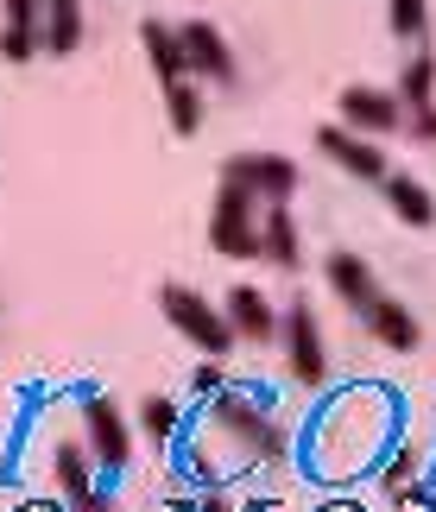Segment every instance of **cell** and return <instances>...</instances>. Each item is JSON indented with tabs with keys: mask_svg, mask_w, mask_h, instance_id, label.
I'll use <instances>...</instances> for the list:
<instances>
[{
	"mask_svg": "<svg viewBox=\"0 0 436 512\" xmlns=\"http://www.w3.org/2000/svg\"><path fill=\"white\" fill-rule=\"evenodd\" d=\"M380 392H342L323 424H316V468L323 475H348V468H361L354 456H373L380 449Z\"/></svg>",
	"mask_w": 436,
	"mask_h": 512,
	"instance_id": "obj_1",
	"label": "cell"
},
{
	"mask_svg": "<svg viewBox=\"0 0 436 512\" xmlns=\"http://www.w3.org/2000/svg\"><path fill=\"white\" fill-rule=\"evenodd\" d=\"M260 196L247 184L222 177V196H215V215H209V247L222 260H260Z\"/></svg>",
	"mask_w": 436,
	"mask_h": 512,
	"instance_id": "obj_2",
	"label": "cell"
},
{
	"mask_svg": "<svg viewBox=\"0 0 436 512\" xmlns=\"http://www.w3.org/2000/svg\"><path fill=\"white\" fill-rule=\"evenodd\" d=\"M158 310H165V323L177 329L184 342H196L209 354V361H222V354L234 348V329H228V317L215 310L203 291H190V285H165L158 291Z\"/></svg>",
	"mask_w": 436,
	"mask_h": 512,
	"instance_id": "obj_3",
	"label": "cell"
},
{
	"mask_svg": "<svg viewBox=\"0 0 436 512\" xmlns=\"http://www.w3.org/2000/svg\"><path fill=\"white\" fill-rule=\"evenodd\" d=\"M279 342H285V367L297 386H323L329 380V348H323V329H316V310L297 298L291 310H279Z\"/></svg>",
	"mask_w": 436,
	"mask_h": 512,
	"instance_id": "obj_4",
	"label": "cell"
},
{
	"mask_svg": "<svg viewBox=\"0 0 436 512\" xmlns=\"http://www.w3.org/2000/svg\"><path fill=\"white\" fill-rule=\"evenodd\" d=\"M342 127L348 133H367V140H386V133L405 127V102L392 89H342Z\"/></svg>",
	"mask_w": 436,
	"mask_h": 512,
	"instance_id": "obj_5",
	"label": "cell"
},
{
	"mask_svg": "<svg viewBox=\"0 0 436 512\" xmlns=\"http://www.w3.org/2000/svg\"><path fill=\"white\" fill-rule=\"evenodd\" d=\"M83 437H89L83 449L108 468V475H121V468H127V456H133V430H127V418H121L108 399H89V405H83Z\"/></svg>",
	"mask_w": 436,
	"mask_h": 512,
	"instance_id": "obj_6",
	"label": "cell"
},
{
	"mask_svg": "<svg viewBox=\"0 0 436 512\" xmlns=\"http://www.w3.org/2000/svg\"><path fill=\"white\" fill-rule=\"evenodd\" d=\"M222 177H234V184H247L260 203H291L297 190V165L279 159V152H241V159H228Z\"/></svg>",
	"mask_w": 436,
	"mask_h": 512,
	"instance_id": "obj_7",
	"label": "cell"
},
{
	"mask_svg": "<svg viewBox=\"0 0 436 512\" xmlns=\"http://www.w3.org/2000/svg\"><path fill=\"white\" fill-rule=\"evenodd\" d=\"M177 38H184V64L196 76H209V83H234V51H228V38L209 26V19H190V26H177Z\"/></svg>",
	"mask_w": 436,
	"mask_h": 512,
	"instance_id": "obj_8",
	"label": "cell"
},
{
	"mask_svg": "<svg viewBox=\"0 0 436 512\" xmlns=\"http://www.w3.org/2000/svg\"><path fill=\"white\" fill-rule=\"evenodd\" d=\"M316 146H323V152H329V159L342 165V171L367 177V184H380V177L392 171V165H386V152L373 146L367 133H348V127H323V133H316Z\"/></svg>",
	"mask_w": 436,
	"mask_h": 512,
	"instance_id": "obj_9",
	"label": "cell"
},
{
	"mask_svg": "<svg viewBox=\"0 0 436 512\" xmlns=\"http://www.w3.org/2000/svg\"><path fill=\"white\" fill-rule=\"evenodd\" d=\"M228 329H234V342H279V310L266 304V291H253V285H234L228 291Z\"/></svg>",
	"mask_w": 436,
	"mask_h": 512,
	"instance_id": "obj_10",
	"label": "cell"
},
{
	"mask_svg": "<svg viewBox=\"0 0 436 512\" xmlns=\"http://www.w3.org/2000/svg\"><path fill=\"white\" fill-rule=\"evenodd\" d=\"M323 272H329V291H335V298H342L348 310H361V317L386 298L380 279H373V266H367V260H354V253H329Z\"/></svg>",
	"mask_w": 436,
	"mask_h": 512,
	"instance_id": "obj_11",
	"label": "cell"
},
{
	"mask_svg": "<svg viewBox=\"0 0 436 512\" xmlns=\"http://www.w3.org/2000/svg\"><path fill=\"white\" fill-rule=\"evenodd\" d=\"M424 475H430V449L418 437H405L399 449H392V462H386V500H424Z\"/></svg>",
	"mask_w": 436,
	"mask_h": 512,
	"instance_id": "obj_12",
	"label": "cell"
},
{
	"mask_svg": "<svg viewBox=\"0 0 436 512\" xmlns=\"http://www.w3.org/2000/svg\"><path fill=\"white\" fill-rule=\"evenodd\" d=\"M361 323H367V336L380 342V348H392V354H411V348H418V336H424L418 317H411V310H405L399 298H380V304H373Z\"/></svg>",
	"mask_w": 436,
	"mask_h": 512,
	"instance_id": "obj_13",
	"label": "cell"
},
{
	"mask_svg": "<svg viewBox=\"0 0 436 512\" xmlns=\"http://www.w3.org/2000/svg\"><path fill=\"white\" fill-rule=\"evenodd\" d=\"M260 260H272L279 272H297V260H304V247H297V222L285 203H266L260 215Z\"/></svg>",
	"mask_w": 436,
	"mask_h": 512,
	"instance_id": "obj_14",
	"label": "cell"
},
{
	"mask_svg": "<svg viewBox=\"0 0 436 512\" xmlns=\"http://www.w3.org/2000/svg\"><path fill=\"white\" fill-rule=\"evenodd\" d=\"M57 481H64V500L76 512H89L95 500H102V494H95V456L83 443H57Z\"/></svg>",
	"mask_w": 436,
	"mask_h": 512,
	"instance_id": "obj_15",
	"label": "cell"
},
{
	"mask_svg": "<svg viewBox=\"0 0 436 512\" xmlns=\"http://www.w3.org/2000/svg\"><path fill=\"white\" fill-rule=\"evenodd\" d=\"M83 45V0H45V26H38V51L70 57Z\"/></svg>",
	"mask_w": 436,
	"mask_h": 512,
	"instance_id": "obj_16",
	"label": "cell"
},
{
	"mask_svg": "<svg viewBox=\"0 0 436 512\" xmlns=\"http://www.w3.org/2000/svg\"><path fill=\"white\" fill-rule=\"evenodd\" d=\"M380 184H386V203H392V215H399V222H411V228H430V222H436V196L418 184V177L386 171Z\"/></svg>",
	"mask_w": 436,
	"mask_h": 512,
	"instance_id": "obj_17",
	"label": "cell"
},
{
	"mask_svg": "<svg viewBox=\"0 0 436 512\" xmlns=\"http://www.w3.org/2000/svg\"><path fill=\"white\" fill-rule=\"evenodd\" d=\"M140 45H146V57H152V70L165 76V89L190 76V64H184V38H177V26H158V19H146V26H140Z\"/></svg>",
	"mask_w": 436,
	"mask_h": 512,
	"instance_id": "obj_18",
	"label": "cell"
},
{
	"mask_svg": "<svg viewBox=\"0 0 436 512\" xmlns=\"http://www.w3.org/2000/svg\"><path fill=\"white\" fill-rule=\"evenodd\" d=\"M165 108H171V127L184 133V140H190L196 127H203V89H196L190 76H184V83H171V89H165Z\"/></svg>",
	"mask_w": 436,
	"mask_h": 512,
	"instance_id": "obj_19",
	"label": "cell"
},
{
	"mask_svg": "<svg viewBox=\"0 0 436 512\" xmlns=\"http://www.w3.org/2000/svg\"><path fill=\"white\" fill-rule=\"evenodd\" d=\"M430 95H436V57H411V64H405V89H399L405 114L411 108H436Z\"/></svg>",
	"mask_w": 436,
	"mask_h": 512,
	"instance_id": "obj_20",
	"label": "cell"
},
{
	"mask_svg": "<svg viewBox=\"0 0 436 512\" xmlns=\"http://www.w3.org/2000/svg\"><path fill=\"white\" fill-rule=\"evenodd\" d=\"M140 430H146L152 443H171L177 430H184V411H177L171 399H146V405H140Z\"/></svg>",
	"mask_w": 436,
	"mask_h": 512,
	"instance_id": "obj_21",
	"label": "cell"
},
{
	"mask_svg": "<svg viewBox=\"0 0 436 512\" xmlns=\"http://www.w3.org/2000/svg\"><path fill=\"white\" fill-rule=\"evenodd\" d=\"M386 19H392L399 38H411V45L430 32V7H424V0H386Z\"/></svg>",
	"mask_w": 436,
	"mask_h": 512,
	"instance_id": "obj_22",
	"label": "cell"
},
{
	"mask_svg": "<svg viewBox=\"0 0 436 512\" xmlns=\"http://www.w3.org/2000/svg\"><path fill=\"white\" fill-rule=\"evenodd\" d=\"M0 7H7V26H19V32L45 26V0H0Z\"/></svg>",
	"mask_w": 436,
	"mask_h": 512,
	"instance_id": "obj_23",
	"label": "cell"
},
{
	"mask_svg": "<svg viewBox=\"0 0 436 512\" xmlns=\"http://www.w3.org/2000/svg\"><path fill=\"white\" fill-rule=\"evenodd\" d=\"M32 51H38V32H19V26L0 32V57H7V64H26Z\"/></svg>",
	"mask_w": 436,
	"mask_h": 512,
	"instance_id": "obj_24",
	"label": "cell"
},
{
	"mask_svg": "<svg viewBox=\"0 0 436 512\" xmlns=\"http://www.w3.org/2000/svg\"><path fill=\"white\" fill-rule=\"evenodd\" d=\"M190 386H196V399H215V392H228V373H222V361H203L190 373Z\"/></svg>",
	"mask_w": 436,
	"mask_h": 512,
	"instance_id": "obj_25",
	"label": "cell"
},
{
	"mask_svg": "<svg viewBox=\"0 0 436 512\" xmlns=\"http://www.w3.org/2000/svg\"><path fill=\"white\" fill-rule=\"evenodd\" d=\"M405 121H411V140H424V146L436 140V108H411Z\"/></svg>",
	"mask_w": 436,
	"mask_h": 512,
	"instance_id": "obj_26",
	"label": "cell"
},
{
	"mask_svg": "<svg viewBox=\"0 0 436 512\" xmlns=\"http://www.w3.org/2000/svg\"><path fill=\"white\" fill-rule=\"evenodd\" d=\"M196 512H234V500L222 494V487H209V494H203V500H196Z\"/></svg>",
	"mask_w": 436,
	"mask_h": 512,
	"instance_id": "obj_27",
	"label": "cell"
},
{
	"mask_svg": "<svg viewBox=\"0 0 436 512\" xmlns=\"http://www.w3.org/2000/svg\"><path fill=\"white\" fill-rule=\"evenodd\" d=\"M26 512H57V506H26Z\"/></svg>",
	"mask_w": 436,
	"mask_h": 512,
	"instance_id": "obj_28",
	"label": "cell"
}]
</instances>
